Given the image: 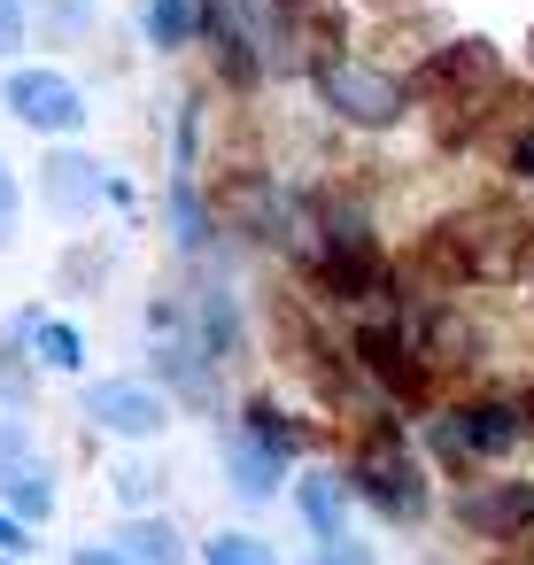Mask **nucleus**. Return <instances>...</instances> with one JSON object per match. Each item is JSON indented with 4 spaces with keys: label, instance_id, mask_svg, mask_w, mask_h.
Segmentation results:
<instances>
[{
    "label": "nucleus",
    "instance_id": "1",
    "mask_svg": "<svg viewBox=\"0 0 534 565\" xmlns=\"http://www.w3.org/2000/svg\"><path fill=\"white\" fill-rule=\"evenodd\" d=\"M349 488L380 511V519H426V472L410 465V441L395 426H372V441L349 465Z\"/></svg>",
    "mask_w": 534,
    "mask_h": 565
},
{
    "label": "nucleus",
    "instance_id": "2",
    "mask_svg": "<svg viewBox=\"0 0 534 565\" xmlns=\"http://www.w3.org/2000/svg\"><path fill=\"white\" fill-rule=\"evenodd\" d=\"M318 94H325L333 117H349V125H364V132H387V125L403 117V102H410L403 78L372 71V63H349V55L318 63Z\"/></svg>",
    "mask_w": 534,
    "mask_h": 565
},
{
    "label": "nucleus",
    "instance_id": "3",
    "mask_svg": "<svg viewBox=\"0 0 534 565\" xmlns=\"http://www.w3.org/2000/svg\"><path fill=\"white\" fill-rule=\"evenodd\" d=\"M0 503H9L24 526L55 519V465L40 457V434L24 418H0Z\"/></svg>",
    "mask_w": 534,
    "mask_h": 565
},
{
    "label": "nucleus",
    "instance_id": "4",
    "mask_svg": "<svg viewBox=\"0 0 534 565\" xmlns=\"http://www.w3.org/2000/svg\"><path fill=\"white\" fill-rule=\"evenodd\" d=\"M0 102H9V117H17L24 132H47V140H71V132L86 125V94H78L63 71H9Z\"/></svg>",
    "mask_w": 534,
    "mask_h": 565
},
{
    "label": "nucleus",
    "instance_id": "5",
    "mask_svg": "<svg viewBox=\"0 0 534 565\" xmlns=\"http://www.w3.org/2000/svg\"><path fill=\"white\" fill-rule=\"evenodd\" d=\"M434 441L449 449V465H488V457H511L526 441V411L511 403H464L434 426Z\"/></svg>",
    "mask_w": 534,
    "mask_h": 565
},
{
    "label": "nucleus",
    "instance_id": "6",
    "mask_svg": "<svg viewBox=\"0 0 534 565\" xmlns=\"http://www.w3.org/2000/svg\"><path fill=\"white\" fill-rule=\"evenodd\" d=\"M86 418L117 441H156L171 426V395L148 387V380H94L86 387Z\"/></svg>",
    "mask_w": 534,
    "mask_h": 565
},
{
    "label": "nucleus",
    "instance_id": "7",
    "mask_svg": "<svg viewBox=\"0 0 534 565\" xmlns=\"http://www.w3.org/2000/svg\"><path fill=\"white\" fill-rule=\"evenodd\" d=\"M148 341H156V356H163V372H171V387L186 395V403H217V380H210V349H202V333L186 326V310L179 302H156L148 310Z\"/></svg>",
    "mask_w": 534,
    "mask_h": 565
},
{
    "label": "nucleus",
    "instance_id": "8",
    "mask_svg": "<svg viewBox=\"0 0 534 565\" xmlns=\"http://www.w3.org/2000/svg\"><path fill=\"white\" fill-rule=\"evenodd\" d=\"M40 202H47L63 225L94 217V210H102V163L78 156V148H55V156L40 163Z\"/></svg>",
    "mask_w": 534,
    "mask_h": 565
},
{
    "label": "nucleus",
    "instance_id": "9",
    "mask_svg": "<svg viewBox=\"0 0 534 565\" xmlns=\"http://www.w3.org/2000/svg\"><path fill=\"white\" fill-rule=\"evenodd\" d=\"M457 519L488 542H511L519 526H534V488L526 480H503V488H464L457 495Z\"/></svg>",
    "mask_w": 534,
    "mask_h": 565
},
{
    "label": "nucleus",
    "instance_id": "10",
    "mask_svg": "<svg viewBox=\"0 0 534 565\" xmlns=\"http://www.w3.org/2000/svg\"><path fill=\"white\" fill-rule=\"evenodd\" d=\"M279 472H287V457H279V449H264L248 426H241V434H225V480H233V495L264 503V495L279 488Z\"/></svg>",
    "mask_w": 534,
    "mask_h": 565
},
{
    "label": "nucleus",
    "instance_id": "11",
    "mask_svg": "<svg viewBox=\"0 0 534 565\" xmlns=\"http://www.w3.org/2000/svg\"><path fill=\"white\" fill-rule=\"evenodd\" d=\"M295 511H302V526L318 542H341L349 534V480L341 472H302L295 480Z\"/></svg>",
    "mask_w": 534,
    "mask_h": 565
},
{
    "label": "nucleus",
    "instance_id": "12",
    "mask_svg": "<svg viewBox=\"0 0 534 565\" xmlns=\"http://www.w3.org/2000/svg\"><path fill=\"white\" fill-rule=\"evenodd\" d=\"M17 341H24V356H32V364H47V372H86V341H78L63 318L24 310V318H17Z\"/></svg>",
    "mask_w": 534,
    "mask_h": 565
},
{
    "label": "nucleus",
    "instance_id": "13",
    "mask_svg": "<svg viewBox=\"0 0 534 565\" xmlns=\"http://www.w3.org/2000/svg\"><path fill=\"white\" fill-rule=\"evenodd\" d=\"M210 24V0H148V9H140V32H148V47H186L194 32Z\"/></svg>",
    "mask_w": 534,
    "mask_h": 565
},
{
    "label": "nucleus",
    "instance_id": "14",
    "mask_svg": "<svg viewBox=\"0 0 534 565\" xmlns=\"http://www.w3.org/2000/svg\"><path fill=\"white\" fill-rule=\"evenodd\" d=\"M109 542H117V550H132L140 565H186V542H179V526H171V519H125Z\"/></svg>",
    "mask_w": 534,
    "mask_h": 565
},
{
    "label": "nucleus",
    "instance_id": "15",
    "mask_svg": "<svg viewBox=\"0 0 534 565\" xmlns=\"http://www.w3.org/2000/svg\"><path fill=\"white\" fill-rule=\"evenodd\" d=\"M32 32L47 47H78L94 32V0H32Z\"/></svg>",
    "mask_w": 534,
    "mask_h": 565
},
{
    "label": "nucleus",
    "instance_id": "16",
    "mask_svg": "<svg viewBox=\"0 0 534 565\" xmlns=\"http://www.w3.org/2000/svg\"><path fill=\"white\" fill-rule=\"evenodd\" d=\"M163 217H171V241H179L186 256H202V248L217 241V225H210V210H202V194H194L186 179H179V186L163 194Z\"/></svg>",
    "mask_w": 534,
    "mask_h": 565
},
{
    "label": "nucleus",
    "instance_id": "17",
    "mask_svg": "<svg viewBox=\"0 0 534 565\" xmlns=\"http://www.w3.org/2000/svg\"><path fill=\"white\" fill-rule=\"evenodd\" d=\"M194 310H202V318H194L202 349H210V356H233V349H241V310H233V295H225V287H202Z\"/></svg>",
    "mask_w": 534,
    "mask_h": 565
},
{
    "label": "nucleus",
    "instance_id": "18",
    "mask_svg": "<svg viewBox=\"0 0 534 565\" xmlns=\"http://www.w3.org/2000/svg\"><path fill=\"white\" fill-rule=\"evenodd\" d=\"M202 565H279V550L264 534H241V526H217L202 542Z\"/></svg>",
    "mask_w": 534,
    "mask_h": 565
},
{
    "label": "nucleus",
    "instance_id": "19",
    "mask_svg": "<svg viewBox=\"0 0 534 565\" xmlns=\"http://www.w3.org/2000/svg\"><path fill=\"white\" fill-rule=\"evenodd\" d=\"M32 395H40V364L24 356V341H0V403L24 411Z\"/></svg>",
    "mask_w": 534,
    "mask_h": 565
},
{
    "label": "nucleus",
    "instance_id": "20",
    "mask_svg": "<svg viewBox=\"0 0 534 565\" xmlns=\"http://www.w3.org/2000/svg\"><path fill=\"white\" fill-rule=\"evenodd\" d=\"M248 434H256L264 449H279V457H302V426L279 418V403H248Z\"/></svg>",
    "mask_w": 534,
    "mask_h": 565
},
{
    "label": "nucleus",
    "instance_id": "21",
    "mask_svg": "<svg viewBox=\"0 0 534 565\" xmlns=\"http://www.w3.org/2000/svg\"><path fill=\"white\" fill-rule=\"evenodd\" d=\"M24 40H32V0H0V63L24 55Z\"/></svg>",
    "mask_w": 534,
    "mask_h": 565
},
{
    "label": "nucleus",
    "instance_id": "22",
    "mask_svg": "<svg viewBox=\"0 0 534 565\" xmlns=\"http://www.w3.org/2000/svg\"><path fill=\"white\" fill-rule=\"evenodd\" d=\"M17 225H24V194H17V171H9V156H0V248L17 241Z\"/></svg>",
    "mask_w": 534,
    "mask_h": 565
},
{
    "label": "nucleus",
    "instance_id": "23",
    "mask_svg": "<svg viewBox=\"0 0 534 565\" xmlns=\"http://www.w3.org/2000/svg\"><path fill=\"white\" fill-rule=\"evenodd\" d=\"M117 495H125V503H132V511H140V503H148V495H163V480H156V472H148V465H125V472H117Z\"/></svg>",
    "mask_w": 534,
    "mask_h": 565
},
{
    "label": "nucleus",
    "instance_id": "24",
    "mask_svg": "<svg viewBox=\"0 0 534 565\" xmlns=\"http://www.w3.org/2000/svg\"><path fill=\"white\" fill-rule=\"evenodd\" d=\"M310 565H380V557H372L364 542H349V534H341V542H318V557H310Z\"/></svg>",
    "mask_w": 534,
    "mask_h": 565
},
{
    "label": "nucleus",
    "instance_id": "25",
    "mask_svg": "<svg viewBox=\"0 0 534 565\" xmlns=\"http://www.w3.org/2000/svg\"><path fill=\"white\" fill-rule=\"evenodd\" d=\"M71 565H140L132 550H117V542H78L71 550Z\"/></svg>",
    "mask_w": 534,
    "mask_h": 565
},
{
    "label": "nucleus",
    "instance_id": "26",
    "mask_svg": "<svg viewBox=\"0 0 534 565\" xmlns=\"http://www.w3.org/2000/svg\"><path fill=\"white\" fill-rule=\"evenodd\" d=\"M0 550H9V557L24 550V519H17V511H0Z\"/></svg>",
    "mask_w": 534,
    "mask_h": 565
},
{
    "label": "nucleus",
    "instance_id": "27",
    "mask_svg": "<svg viewBox=\"0 0 534 565\" xmlns=\"http://www.w3.org/2000/svg\"><path fill=\"white\" fill-rule=\"evenodd\" d=\"M511 163H519V171L534 179V140H519V148H511Z\"/></svg>",
    "mask_w": 534,
    "mask_h": 565
},
{
    "label": "nucleus",
    "instance_id": "28",
    "mask_svg": "<svg viewBox=\"0 0 534 565\" xmlns=\"http://www.w3.org/2000/svg\"><path fill=\"white\" fill-rule=\"evenodd\" d=\"M0 565H24V557H9V550H0Z\"/></svg>",
    "mask_w": 534,
    "mask_h": 565
},
{
    "label": "nucleus",
    "instance_id": "29",
    "mask_svg": "<svg viewBox=\"0 0 534 565\" xmlns=\"http://www.w3.org/2000/svg\"><path fill=\"white\" fill-rule=\"evenodd\" d=\"M526 418H534V395H526Z\"/></svg>",
    "mask_w": 534,
    "mask_h": 565
}]
</instances>
